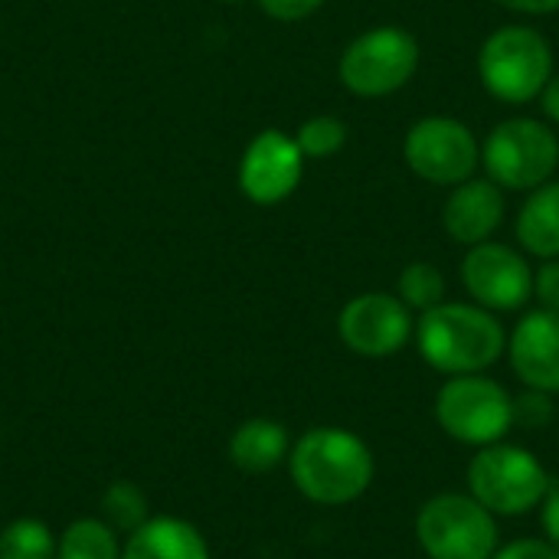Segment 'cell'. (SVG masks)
Returning <instances> with one entry per match:
<instances>
[{"instance_id":"obj_18","label":"cell","mask_w":559,"mask_h":559,"mask_svg":"<svg viewBox=\"0 0 559 559\" xmlns=\"http://www.w3.org/2000/svg\"><path fill=\"white\" fill-rule=\"evenodd\" d=\"M56 559H121V547L105 521L82 518L56 540Z\"/></svg>"},{"instance_id":"obj_10","label":"cell","mask_w":559,"mask_h":559,"mask_svg":"<svg viewBox=\"0 0 559 559\" xmlns=\"http://www.w3.org/2000/svg\"><path fill=\"white\" fill-rule=\"evenodd\" d=\"M462 285L468 298L495 314L524 311L534 298V265L508 242H478L462 259Z\"/></svg>"},{"instance_id":"obj_27","label":"cell","mask_w":559,"mask_h":559,"mask_svg":"<svg viewBox=\"0 0 559 559\" xmlns=\"http://www.w3.org/2000/svg\"><path fill=\"white\" fill-rule=\"evenodd\" d=\"M540 524H544V537L559 550V481H550L540 501Z\"/></svg>"},{"instance_id":"obj_9","label":"cell","mask_w":559,"mask_h":559,"mask_svg":"<svg viewBox=\"0 0 559 559\" xmlns=\"http://www.w3.org/2000/svg\"><path fill=\"white\" fill-rule=\"evenodd\" d=\"M406 167L436 187H459L481 167V141L475 131L449 115L419 118L403 141Z\"/></svg>"},{"instance_id":"obj_26","label":"cell","mask_w":559,"mask_h":559,"mask_svg":"<svg viewBox=\"0 0 559 559\" xmlns=\"http://www.w3.org/2000/svg\"><path fill=\"white\" fill-rule=\"evenodd\" d=\"M259 7L282 23H298L308 20L311 13H318L324 7V0H259Z\"/></svg>"},{"instance_id":"obj_2","label":"cell","mask_w":559,"mask_h":559,"mask_svg":"<svg viewBox=\"0 0 559 559\" xmlns=\"http://www.w3.org/2000/svg\"><path fill=\"white\" fill-rule=\"evenodd\" d=\"M413 337L419 357L445 377L485 373L508 350L504 324L475 301H442L423 311Z\"/></svg>"},{"instance_id":"obj_19","label":"cell","mask_w":559,"mask_h":559,"mask_svg":"<svg viewBox=\"0 0 559 559\" xmlns=\"http://www.w3.org/2000/svg\"><path fill=\"white\" fill-rule=\"evenodd\" d=\"M396 298L409 308V311H429L436 305L445 301V275L439 265L432 262H409L400 278H396Z\"/></svg>"},{"instance_id":"obj_13","label":"cell","mask_w":559,"mask_h":559,"mask_svg":"<svg viewBox=\"0 0 559 559\" xmlns=\"http://www.w3.org/2000/svg\"><path fill=\"white\" fill-rule=\"evenodd\" d=\"M504 354L524 390L559 393V311H527L508 334Z\"/></svg>"},{"instance_id":"obj_28","label":"cell","mask_w":559,"mask_h":559,"mask_svg":"<svg viewBox=\"0 0 559 559\" xmlns=\"http://www.w3.org/2000/svg\"><path fill=\"white\" fill-rule=\"evenodd\" d=\"M495 3L521 16H547L559 10V0H495Z\"/></svg>"},{"instance_id":"obj_11","label":"cell","mask_w":559,"mask_h":559,"mask_svg":"<svg viewBox=\"0 0 559 559\" xmlns=\"http://www.w3.org/2000/svg\"><path fill=\"white\" fill-rule=\"evenodd\" d=\"M413 311L390 292H364L341 308L337 334L347 350L367 360L400 354L413 341Z\"/></svg>"},{"instance_id":"obj_16","label":"cell","mask_w":559,"mask_h":559,"mask_svg":"<svg viewBox=\"0 0 559 559\" xmlns=\"http://www.w3.org/2000/svg\"><path fill=\"white\" fill-rule=\"evenodd\" d=\"M518 242L534 259H559V180H547L527 193L514 219Z\"/></svg>"},{"instance_id":"obj_20","label":"cell","mask_w":559,"mask_h":559,"mask_svg":"<svg viewBox=\"0 0 559 559\" xmlns=\"http://www.w3.org/2000/svg\"><path fill=\"white\" fill-rule=\"evenodd\" d=\"M0 559H56L52 531L36 518H20L0 534Z\"/></svg>"},{"instance_id":"obj_17","label":"cell","mask_w":559,"mask_h":559,"mask_svg":"<svg viewBox=\"0 0 559 559\" xmlns=\"http://www.w3.org/2000/svg\"><path fill=\"white\" fill-rule=\"evenodd\" d=\"M288 429L275 419H246L229 436V462L246 475L275 472L288 459Z\"/></svg>"},{"instance_id":"obj_22","label":"cell","mask_w":559,"mask_h":559,"mask_svg":"<svg viewBox=\"0 0 559 559\" xmlns=\"http://www.w3.org/2000/svg\"><path fill=\"white\" fill-rule=\"evenodd\" d=\"M295 141H298L305 160L308 157L324 160V157H334L337 151H344V144H347V124L341 118H334V115H314V118H308L298 128Z\"/></svg>"},{"instance_id":"obj_5","label":"cell","mask_w":559,"mask_h":559,"mask_svg":"<svg viewBox=\"0 0 559 559\" xmlns=\"http://www.w3.org/2000/svg\"><path fill=\"white\" fill-rule=\"evenodd\" d=\"M436 423L439 429L468 449H485L504 442L514 429V396L504 383L488 373L449 377L436 393Z\"/></svg>"},{"instance_id":"obj_29","label":"cell","mask_w":559,"mask_h":559,"mask_svg":"<svg viewBox=\"0 0 559 559\" xmlns=\"http://www.w3.org/2000/svg\"><path fill=\"white\" fill-rule=\"evenodd\" d=\"M540 108H544V115L559 124V72L550 75V82L544 85V92H540Z\"/></svg>"},{"instance_id":"obj_3","label":"cell","mask_w":559,"mask_h":559,"mask_svg":"<svg viewBox=\"0 0 559 559\" xmlns=\"http://www.w3.org/2000/svg\"><path fill=\"white\" fill-rule=\"evenodd\" d=\"M557 72L550 39L527 23L498 26L478 49V79L504 105H527L540 98Z\"/></svg>"},{"instance_id":"obj_12","label":"cell","mask_w":559,"mask_h":559,"mask_svg":"<svg viewBox=\"0 0 559 559\" xmlns=\"http://www.w3.org/2000/svg\"><path fill=\"white\" fill-rule=\"evenodd\" d=\"M301 174L305 154L298 141L278 128H269L249 141L239 160V190L259 206H275L298 190Z\"/></svg>"},{"instance_id":"obj_8","label":"cell","mask_w":559,"mask_h":559,"mask_svg":"<svg viewBox=\"0 0 559 559\" xmlns=\"http://www.w3.org/2000/svg\"><path fill=\"white\" fill-rule=\"evenodd\" d=\"M419 69V43L403 26H373L341 52V85L360 98H383L413 82Z\"/></svg>"},{"instance_id":"obj_24","label":"cell","mask_w":559,"mask_h":559,"mask_svg":"<svg viewBox=\"0 0 559 559\" xmlns=\"http://www.w3.org/2000/svg\"><path fill=\"white\" fill-rule=\"evenodd\" d=\"M491 559H559V550L547 537H518L511 544H498Z\"/></svg>"},{"instance_id":"obj_14","label":"cell","mask_w":559,"mask_h":559,"mask_svg":"<svg viewBox=\"0 0 559 559\" xmlns=\"http://www.w3.org/2000/svg\"><path fill=\"white\" fill-rule=\"evenodd\" d=\"M504 190L488 177H468L465 183L449 190V200L442 206V229L459 246H478L488 242L501 223H504Z\"/></svg>"},{"instance_id":"obj_15","label":"cell","mask_w":559,"mask_h":559,"mask_svg":"<svg viewBox=\"0 0 559 559\" xmlns=\"http://www.w3.org/2000/svg\"><path fill=\"white\" fill-rule=\"evenodd\" d=\"M121 559H210V547L190 521L147 518L134 534H128Z\"/></svg>"},{"instance_id":"obj_7","label":"cell","mask_w":559,"mask_h":559,"mask_svg":"<svg viewBox=\"0 0 559 559\" xmlns=\"http://www.w3.org/2000/svg\"><path fill=\"white\" fill-rule=\"evenodd\" d=\"M416 540L429 559H491L501 534L498 518L472 495H432L416 514Z\"/></svg>"},{"instance_id":"obj_6","label":"cell","mask_w":559,"mask_h":559,"mask_svg":"<svg viewBox=\"0 0 559 559\" xmlns=\"http://www.w3.org/2000/svg\"><path fill=\"white\" fill-rule=\"evenodd\" d=\"M481 167L501 190L531 193L557 174L559 134L537 118H504L481 144Z\"/></svg>"},{"instance_id":"obj_23","label":"cell","mask_w":559,"mask_h":559,"mask_svg":"<svg viewBox=\"0 0 559 559\" xmlns=\"http://www.w3.org/2000/svg\"><path fill=\"white\" fill-rule=\"evenodd\" d=\"M554 419V400L550 393L540 390H524L521 396H514V426L524 429H544Z\"/></svg>"},{"instance_id":"obj_25","label":"cell","mask_w":559,"mask_h":559,"mask_svg":"<svg viewBox=\"0 0 559 559\" xmlns=\"http://www.w3.org/2000/svg\"><path fill=\"white\" fill-rule=\"evenodd\" d=\"M534 298L537 308L559 311V259H544L534 272Z\"/></svg>"},{"instance_id":"obj_4","label":"cell","mask_w":559,"mask_h":559,"mask_svg":"<svg viewBox=\"0 0 559 559\" xmlns=\"http://www.w3.org/2000/svg\"><path fill=\"white\" fill-rule=\"evenodd\" d=\"M465 481L468 495L495 518H527L540 508L554 478L531 449L504 439L472 455Z\"/></svg>"},{"instance_id":"obj_30","label":"cell","mask_w":559,"mask_h":559,"mask_svg":"<svg viewBox=\"0 0 559 559\" xmlns=\"http://www.w3.org/2000/svg\"><path fill=\"white\" fill-rule=\"evenodd\" d=\"M223 3H239V0H223Z\"/></svg>"},{"instance_id":"obj_21","label":"cell","mask_w":559,"mask_h":559,"mask_svg":"<svg viewBox=\"0 0 559 559\" xmlns=\"http://www.w3.org/2000/svg\"><path fill=\"white\" fill-rule=\"evenodd\" d=\"M102 514H105V524L111 531H124V534H134L151 518L147 498L134 481H115L102 495Z\"/></svg>"},{"instance_id":"obj_1","label":"cell","mask_w":559,"mask_h":559,"mask_svg":"<svg viewBox=\"0 0 559 559\" xmlns=\"http://www.w3.org/2000/svg\"><path fill=\"white\" fill-rule=\"evenodd\" d=\"M288 472L308 501L341 508L370 491L377 459L357 432L341 426H314L292 445Z\"/></svg>"}]
</instances>
